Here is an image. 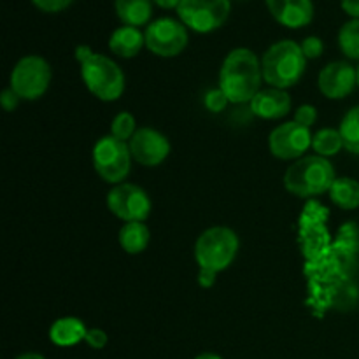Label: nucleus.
<instances>
[{
  "instance_id": "nucleus-30",
  "label": "nucleus",
  "mask_w": 359,
  "mask_h": 359,
  "mask_svg": "<svg viewBox=\"0 0 359 359\" xmlns=\"http://www.w3.org/2000/svg\"><path fill=\"white\" fill-rule=\"evenodd\" d=\"M21 98L18 97L16 93H14L13 90H4L2 91V97H0V102H2V107L6 109L7 112H11V111H14V109L18 107V102H20Z\"/></svg>"
},
{
  "instance_id": "nucleus-29",
  "label": "nucleus",
  "mask_w": 359,
  "mask_h": 359,
  "mask_svg": "<svg viewBox=\"0 0 359 359\" xmlns=\"http://www.w3.org/2000/svg\"><path fill=\"white\" fill-rule=\"evenodd\" d=\"M107 333L104 332V330H98V328H91L88 330L86 333V339H84V342L88 344V346L91 347V349L95 351H100L104 349L105 346H107Z\"/></svg>"
},
{
  "instance_id": "nucleus-25",
  "label": "nucleus",
  "mask_w": 359,
  "mask_h": 359,
  "mask_svg": "<svg viewBox=\"0 0 359 359\" xmlns=\"http://www.w3.org/2000/svg\"><path fill=\"white\" fill-rule=\"evenodd\" d=\"M203 104H205L207 111L210 112H221L224 111L228 104V98L223 91L217 88V90H210L205 93V98H203Z\"/></svg>"
},
{
  "instance_id": "nucleus-35",
  "label": "nucleus",
  "mask_w": 359,
  "mask_h": 359,
  "mask_svg": "<svg viewBox=\"0 0 359 359\" xmlns=\"http://www.w3.org/2000/svg\"><path fill=\"white\" fill-rule=\"evenodd\" d=\"M195 359H223V358L217 356V354H212V353H203V354H200V356H196Z\"/></svg>"
},
{
  "instance_id": "nucleus-2",
  "label": "nucleus",
  "mask_w": 359,
  "mask_h": 359,
  "mask_svg": "<svg viewBox=\"0 0 359 359\" xmlns=\"http://www.w3.org/2000/svg\"><path fill=\"white\" fill-rule=\"evenodd\" d=\"M76 58L88 90L104 102H114L125 91V74L109 56L93 53L88 46H77Z\"/></svg>"
},
{
  "instance_id": "nucleus-5",
  "label": "nucleus",
  "mask_w": 359,
  "mask_h": 359,
  "mask_svg": "<svg viewBox=\"0 0 359 359\" xmlns=\"http://www.w3.org/2000/svg\"><path fill=\"white\" fill-rule=\"evenodd\" d=\"M238 252V237L233 230L214 226L203 231L195 244V258L202 270L219 273L233 263Z\"/></svg>"
},
{
  "instance_id": "nucleus-17",
  "label": "nucleus",
  "mask_w": 359,
  "mask_h": 359,
  "mask_svg": "<svg viewBox=\"0 0 359 359\" xmlns=\"http://www.w3.org/2000/svg\"><path fill=\"white\" fill-rule=\"evenodd\" d=\"M88 328L77 318H60L49 328V340L58 347L77 346L86 339Z\"/></svg>"
},
{
  "instance_id": "nucleus-7",
  "label": "nucleus",
  "mask_w": 359,
  "mask_h": 359,
  "mask_svg": "<svg viewBox=\"0 0 359 359\" xmlns=\"http://www.w3.org/2000/svg\"><path fill=\"white\" fill-rule=\"evenodd\" d=\"M132 151L126 142L112 135H105L93 147V167L97 174L111 184H121L130 174Z\"/></svg>"
},
{
  "instance_id": "nucleus-6",
  "label": "nucleus",
  "mask_w": 359,
  "mask_h": 359,
  "mask_svg": "<svg viewBox=\"0 0 359 359\" xmlns=\"http://www.w3.org/2000/svg\"><path fill=\"white\" fill-rule=\"evenodd\" d=\"M51 83V67L42 56H23L11 72V90L21 100H37L48 91Z\"/></svg>"
},
{
  "instance_id": "nucleus-10",
  "label": "nucleus",
  "mask_w": 359,
  "mask_h": 359,
  "mask_svg": "<svg viewBox=\"0 0 359 359\" xmlns=\"http://www.w3.org/2000/svg\"><path fill=\"white\" fill-rule=\"evenodd\" d=\"M107 207L116 217L125 223H144L151 214V200L137 184H118L107 195Z\"/></svg>"
},
{
  "instance_id": "nucleus-24",
  "label": "nucleus",
  "mask_w": 359,
  "mask_h": 359,
  "mask_svg": "<svg viewBox=\"0 0 359 359\" xmlns=\"http://www.w3.org/2000/svg\"><path fill=\"white\" fill-rule=\"evenodd\" d=\"M135 118H133L130 112H119L118 116H116L114 119H112L111 123V135L116 137V139L123 140V142H126V140H132V137L135 135Z\"/></svg>"
},
{
  "instance_id": "nucleus-26",
  "label": "nucleus",
  "mask_w": 359,
  "mask_h": 359,
  "mask_svg": "<svg viewBox=\"0 0 359 359\" xmlns=\"http://www.w3.org/2000/svg\"><path fill=\"white\" fill-rule=\"evenodd\" d=\"M302 51H304L305 58L307 60H314L319 58L323 55V49H325V44L319 37L316 35H311V37H305L304 42H302Z\"/></svg>"
},
{
  "instance_id": "nucleus-23",
  "label": "nucleus",
  "mask_w": 359,
  "mask_h": 359,
  "mask_svg": "<svg viewBox=\"0 0 359 359\" xmlns=\"http://www.w3.org/2000/svg\"><path fill=\"white\" fill-rule=\"evenodd\" d=\"M340 51L351 60H359V20H349L339 32Z\"/></svg>"
},
{
  "instance_id": "nucleus-1",
  "label": "nucleus",
  "mask_w": 359,
  "mask_h": 359,
  "mask_svg": "<svg viewBox=\"0 0 359 359\" xmlns=\"http://www.w3.org/2000/svg\"><path fill=\"white\" fill-rule=\"evenodd\" d=\"M263 72L258 56L248 48L228 53L219 70V90L231 104H251L259 91Z\"/></svg>"
},
{
  "instance_id": "nucleus-32",
  "label": "nucleus",
  "mask_w": 359,
  "mask_h": 359,
  "mask_svg": "<svg viewBox=\"0 0 359 359\" xmlns=\"http://www.w3.org/2000/svg\"><path fill=\"white\" fill-rule=\"evenodd\" d=\"M342 9L353 20H359V0H342Z\"/></svg>"
},
{
  "instance_id": "nucleus-13",
  "label": "nucleus",
  "mask_w": 359,
  "mask_h": 359,
  "mask_svg": "<svg viewBox=\"0 0 359 359\" xmlns=\"http://www.w3.org/2000/svg\"><path fill=\"white\" fill-rule=\"evenodd\" d=\"M319 90L330 100L346 98L358 84V69L347 62H332L319 74Z\"/></svg>"
},
{
  "instance_id": "nucleus-14",
  "label": "nucleus",
  "mask_w": 359,
  "mask_h": 359,
  "mask_svg": "<svg viewBox=\"0 0 359 359\" xmlns=\"http://www.w3.org/2000/svg\"><path fill=\"white\" fill-rule=\"evenodd\" d=\"M277 23L287 28H304L314 18L312 0H265Z\"/></svg>"
},
{
  "instance_id": "nucleus-20",
  "label": "nucleus",
  "mask_w": 359,
  "mask_h": 359,
  "mask_svg": "<svg viewBox=\"0 0 359 359\" xmlns=\"http://www.w3.org/2000/svg\"><path fill=\"white\" fill-rule=\"evenodd\" d=\"M330 198L344 210H354L359 207V182L356 179L340 177L330 189Z\"/></svg>"
},
{
  "instance_id": "nucleus-19",
  "label": "nucleus",
  "mask_w": 359,
  "mask_h": 359,
  "mask_svg": "<svg viewBox=\"0 0 359 359\" xmlns=\"http://www.w3.org/2000/svg\"><path fill=\"white\" fill-rule=\"evenodd\" d=\"M149 228L144 223H125V226L119 230V245L128 255H140L146 251L147 244H149Z\"/></svg>"
},
{
  "instance_id": "nucleus-27",
  "label": "nucleus",
  "mask_w": 359,
  "mask_h": 359,
  "mask_svg": "<svg viewBox=\"0 0 359 359\" xmlns=\"http://www.w3.org/2000/svg\"><path fill=\"white\" fill-rule=\"evenodd\" d=\"M316 119H318V111H316L314 105H300V107L297 109V112H294V121H297L298 125L305 126V128H311L316 123Z\"/></svg>"
},
{
  "instance_id": "nucleus-4",
  "label": "nucleus",
  "mask_w": 359,
  "mask_h": 359,
  "mask_svg": "<svg viewBox=\"0 0 359 359\" xmlns=\"http://www.w3.org/2000/svg\"><path fill=\"white\" fill-rule=\"evenodd\" d=\"M337 181L335 168L323 156H305L291 165L284 175V186L291 195L318 196L330 191Z\"/></svg>"
},
{
  "instance_id": "nucleus-21",
  "label": "nucleus",
  "mask_w": 359,
  "mask_h": 359,
  "mask_svg": "<svg viewBox=\"0 0 359 359\" xmlns=\"http://www.w3.org/2000/svg\"><path fill=\"white\" fill-rule=\"evenodd\" d=\"M312 147L318 153V156L328 158L339 154V151L344 147L342 135L339 130L333 128H323L312 137Z\"/></svg>"
},
{
  "instance_id": "nucleus-33",
  "label": "nucleus",
  "mask_w": 359,
  "mask_h": 359,
  "mask_svg": "<svg viewBox=\"0 0 359 359\" xmlns=\"http://www.w3.org/2000/svg\"><path fill=\"white\" fill-rule=\"evenodd\" d=\"M156 6H160L161 9H177L181 0H153Z\"/></svg>"
},
{
  "instance_id": "nucleus-15",
  "label": "nucleus",
  "mask_w": 359,
  "mask_h": 359,
  "mask_svg": "<svg viewBox=\"0 0 359 359\" xmlns=\"http://www.w3.org/2000/svg\"><path fill=\"white\" fill-rule=\"evenodd\" d=\"M291 97L284 90L270 88V90H259L256 97L251 100L252 114L262 119H279L290 112Z\"/></svg>"
},
{
  "instance_id": "nucleus-3",
  "label": "nucleus",
  "mask_w": 359,
  "mask_h": 359,
  "mask_svg": "<svg viewBox=\"0 0 359 359\" xmlns=\"http://www.w3.org/2000/svg\"><path fill=\"white\" fill-rule=\"evenodd\" d=\"M305 65H307V58L302 51V46L290 39H284L270 46L263 55V79L272 88L286 90L302 79Z\"/></svg>"
},
{
  "instance_id": "nucleus-8",
  "label": "nucleus",
  "mask_w": 359,
  "mask_h": 359,
  "mask_svg": "<svg viewBox=\"0 0 359 359\" xmlns=\"http://www.w3.org/2000/svg\"><path fill=\"white\" fill-rule=\"evenodd\" d=\"M175 11L186 28H191L198 34H209L223 27L230 16L231 2L230 0H181Z\"/></svg>"
},
{
  "instance_id": "nucleus-9",
  "label": "nucleus",
  "mask_w": 359,
  "mask_h": 359,
  "mask_svg": "<svg viewBox=\"0 0 359 359\" xmlns=\"http://www.w3.org/2000/svg\"><path fill=\"white\" fill-rule=\"evenodd\" d=\"M144 37L151 53L161 58H172L181 55L188 46V28L181 20L160 18L147 25Z\"/></svg>"
},
{
  "instance_id": "nucleus-12",
  "label": "nucleus",
  "mask_w": 359,
  "mask_h": 359,
  "mask_svg": "<svg viewBox=\"0 0 359 359\" xmlns=\"http://www.w3.org/2000/svg\"><path fill=\"white\" fill-rule=\"evenodd\" d=\"M128 146L133 160L144 167H156L170 154V142L167 137L153 128L137 130Z\"/></svg>"
},
{
  "instance_id": "nucleus-22",
  "label": "nucleus",
  "mask_w": 359,
  "mask_h": 359,
  "mask_svg": "<svg viewBox=\"0 0 359 359\" xmlns=\"http://www.w3.org/2000/svg\"><path fill=\"white\" fill-rule=\"evenodd\" d=\"M339 132L340 135H342L344 147H346L349 153L359 154V105L351 109V111L344 116Z\"/></svg>"
},
{
  "instance_id": "nucleus-34",
  "label": "nucleus",
  "mask_w": 359,
  "mask_h": 359,
  "mask_svg": "<svg viewBox=\"0 0 359 359\" xmlns=\"http://www.w3.org/2000/svg\"><path fill=\"white\" fill-rule=\"evenodd\" d=\"M16 359H46V358L37 353H27V354H21V356H18Z\"/></svg>"
},
{
  "instance_id": "nucleus-16",
  "label": "nucleus",
  "mask_w": 359,
  "mask_h": 359,
  "mask_svg": "<svg viewBox=\"0 0 359 359\" xmlns=\"http://www.w3.org/2000/svg\"><path fill=\"white\" fill-rule=\"evenodd\" d=\"M144 46H146V37L135 27L123 25L116 28L109 37V49L121 58H133L139 55Z\"/></svg>"
},
{
  "instance_id": "nucleus-28",
  "label": "nucleus",
  "mask_w": 359,
  "mask_h": 359,
  "mask_svg": "<svg viewBox=\"0 0 359 359\" xmlns=\"http://www.w3.org/2000/svg\"><path fill=\"white\" fill-rule=\"evenodd\" d=\"M74 0H32L35 7L42 13H62L72 6Z\"/></svg>"
},
{
  "instance_id": "nucleus-18",
  "label": "nucleus",
  "mask_w": 359,
  "mask_h": 359,
  "mask_svg": "<svg viewBox=\"0 0 359 359\" xmlns=\"http://www.w3.org/2000/svg\"><path fill=\"white\" fill-rule=\"evenodd\" d=\"M118 18L126 27H144L153 16V0H114Z\"/></svg>"
},
{
  "instance_id": "nucleus-36",
  "label": "nucleus",
  "mask_w": 359,
  "mask_h": 359,
  "mask_svg": "<svg viewBox=\"0 0 359 359\" xmlns=\"http://www.w3.org/2000/svg\"><path fill=\"white\" fill-rule=\"evenodd\" d=\"M358 86H359V67H358Z\"/></svg>"
},
{
  "instance_id": "nucleus-11",
  "label": "nucleus",
  "mask_w": 359,
  "mask_h": 359,
  "mask_svg": "<svg viewBox=\"0 0 359 359\" xmlns=\"http://www.w3.org/2000/svg\"><path fill=\"white\" fill-rule=\"evenodd\" d=\"M269 146L270 153L279 160L300 158L312 146L311 128H305L297 121L284 123L270 133Z\"/></svg>"
},
{
  "instance_id": "nucleus-31",
  "label": "nucleus",
  "mask_w": 359,
  "mask_h": 359,
  "mask_svg": "<svg viewBox=\"0 0 359 359\" xmlns=\"http://www.w3.org/2000/svg\"><path fill=\"white\" fill-rule=\"evenodd\" d=\"M217 273L210 272V270H202L200 269L198 272V284L202 287H212L214 283H216Z\"/></svg>"
}]
</instances>
